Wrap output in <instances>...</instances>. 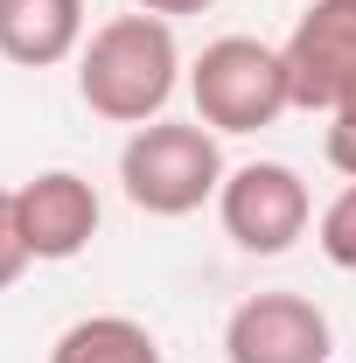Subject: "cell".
<instances>
[{
	"label": "cell",
	"mask_w": 356,
	"mask_h": 363,
	"mask_svg": "<svg viewBox=\"0 0 356 363\" xmlns=\"http://www.w3.org/2000/svg\"><path fill=\"white\" fill-rule=\"evenodd\" d=\"M182 84V43L161 14H112L77 49V98L112 126H154Z\"/></svg>",
	"instance_id": "1"
},
{
	"label": "cell",
	"mask_w": 356,
	"mask_h": 363,
	"mask_svg": "<svg viewBox=\"0 0 356 363\" xmlns=\"http://www.w3.org/2000/svg\"><path fill=\"white\" fill-rule=\"evenodd\" d=\"M223 147L203 119H154L119 147V189L140 217H196L223 189Z\"/></svg>",
	"instance_id": "2"
},
{
	"label": "cell",
	"mask_w": 356,
	"mask_h": 363,
	"mask_svg": "<svg viewBox=\"0 0 356 363\" xmlns=\"http://www.w3.org/2000/svg\"><path fill=\"white\" fill-rule=\"evenodd\" d=\"M189 98L196 119L210 133H259L279 126V112H294V84H287V56L259 35H217L189 63Z\"/></svg>",
	"instance_id": "3"
},
{
	"label": "cell",
	"mask_w": 356,
	"mask_h": 363,
	"mask_svg": "<svg viewBox=\"0 0 356 363\" xmlns=\"http://www.w3.org/2000/svg\"><path fill=\"white\" fill-rule=\"evenodd\" d=\"M217 217H223V238L238 252L279 259V252H294L308 238L314 196H308V182H301V168H287V161H245V168L223 175Z\"/></svg>",
	"instance_id": "4"
},
{
	"label": "cell",
	"mask_w": 356,
	"mask_h": 363,
	"mask_svg": "<svg viewBox=\"0 0 356 363\" xmlns=\"http://www.w3.org/2000/svg\"><path fill=\"white\" fill-rule=\"evenodd\" d=\"M279 56L294 112H335L343 98H356V0H308Z\"/></svg>",
	"instance_id": "5"
},
{
	"label": "cell",
	"mask_w": 356,
	"mask_h": 363,
	"mask_svg": "<svg viewBox=\"0 0 356 363\" xmlns=\"http://www.w3.org/2000/svg\"><path fill=\"white\" fill-rule=\"evenodd\" d=\"M335 328L308 294H252L223 321V363H328Z\"/></svg>",
	"instance_id": "6"
},
{
	"label": "cell",
	"mask_w": 356,
	"mask_h": 363,
	"mask_svg": "<svg viewBox=\"0 0 356 363\" xmlns=\"http://www.w3.org/2000/svg\"><path fill=\"white\" fill-rule=\"evenodd\" d=\"M14 224H21V245L35 266H63L91 252V238L105 224V203L77 168H43L35 182L14 189Z\"/></svg>",
	"instance_id": "7"
},
{
	"label": "cell",
	"mask_w": 356,
	"mask_h": 363,
	"mask_svg": "<svg viewBox=\"0 0 356 363\" xmlns=\"http://www.w3.org/2000/svg\"><path fill=\"white\" fill-rule=\"evenodd\" d=\"M84 49V0H0V56L21 70H56Z\"/></svg>",
	"instance_id": "8"
},
{
	"label": "cell",
	"mask_w": 356,
	"mask_h": 363,
	"mask_svg": "<svg viewBox=\"0 0 356 363\" xmlns=\"http://www.w3.org/2000/svg\"><path fill=\"white\" fill-rule=\"evenodd\" d=\"M49 363H168L154 328L133 315H84L70 321L56 342H49Z\"/></svg>",
	"instance_id": "9"
},
{
	"label": "cell",
	"mask_w": 356,
	"mask_h": 363,
	"mask_svg": "<svg viewBox=\"0 0 356 363\" xmlns=\"http://www.w3.org/2000/svg\"><path fill=\"white\" fill-rule=\"evenodd\" d=\"M314 245H321V259H328V266L356 272V182H350V189H335V203L321 210Z\"/></svg>",
	"instance_id": "10"
},
{
	"label": "cell",
	"mask_w": 356,
	"mask_h": 363,
	"mask_svg": "<svg viewBox=\"0 0 356 363\" xmlns=\"http://www.w3.org/2000/svg\"><path fill=\"white\" fill-rule=\"evenodd\" d=\"M321 154H328V168L343 182H356V98H343L335 112H328V140H321Z\"/></svg>",
	"instance_id": "11"
},
{
	"label": "cell",
	"mask_w": 356,
	"mask_h": 363,
	"mask_svg": "<svg viewBox=\"0 0 356 363\" xmlns=\"http://www.w3.org/2000/svg\"><path fill=\"white\" fill-rule=\"evenodd\" d=\"M28 266H35V259H28L21 224H14V189H0V294H7V286H14Z\"/></svg>",
	"instance_id": "12"
},
{
	"label": "cell",
	"mask_w": 356,
	"mask_h": 363,
	"mask_svg": "<svg viewBox=\"0 0 356 363\" xmlns=\"http://www.w3.org/2000/svg\"><path fill=\"white\" fill-rule=\"evenodd\" d=\"M133 7H147V14H161V21H182V14H210L217 0H133Z\"/></svg>",
	"instance_id": "13"
}]
</instances>
